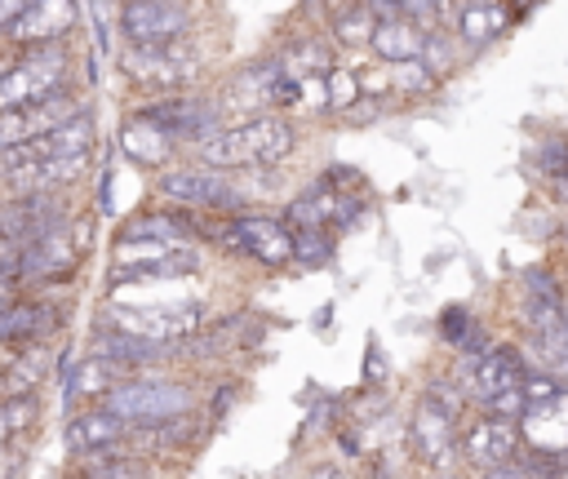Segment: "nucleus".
I'll use <instances>...</instances> for the list:
<instances>
[{"mask_svg":"<svg viewBox=\"0 0 568 479\" xmlns=\"http://www.w3.org/2000/svg\"><path fill=\"white\" fill-rule=\"evenodd\" d=\"M293 142H297V133L284 115L257 111L231 129L217 124L209 137L195 142V155L209 169H248V164H280L293 151Z\"/></svg>","mask_w":568,"mask_h":479,"instance_id":"nucleus-1","label":"nucleus"},{"mask_svg":"<svg viewBox=\"0 0 568 479\" xmlns=\"http://www.w3.org/2000/svg\"><path fill=\"white\" fill-rule=\"evenodd\" d=\"M524 359L510 346H488V350H470L466 355V373H462V390L466 399L484 404V412L497 417H519L524 412Z\"/></svg>","mask_w":568,"mask_h":479,"instance_id":"nucleus-2","label":"nucleus"},{"mask_svg":"<svg viewBox=\"0 0 568 479\" xmlns=\"http://www.w3.org/2000/svg\"><path fill=\"white\" fill-rule=\"evenodd\" d=\"M102 404L111 412H120L129 426H173L195 408V395L182 381H164V377H133L129 381L124 377L102 395Z\"/></svg>","mask_w":568,"mask_h":479,"instance_id":"nucleus-3","label":"nucleus"},{"mask_svg":"<svg viewBox=\"0 0 568 479\" xmlns=\"http://www.w3.org/2000/svg\"><path fill=\"white\" fill-rule=\"evenodd\" d=\"M200 266V253L186 240H120L115 244V284H155V279H178Z\"/></svg>","mask_w":568,"mask_h":479,"instance_id":"nucleus-4","label":"nucleus"},{"mask_svg":"<svg viewBox=\"0 0 568 479\" xmlns=\"http://www.w3.org/2000/svg\"><path fill=\"white\" fill-rule=\"evenodd\" d=\"M515 426H519L524 452H532L550 466H564L568 461V386L559 381L555 390L524 399V412L515 417Z\"/></svg>","mask_w":568,"mask_h":479,"instance_id":"nucleus-5","label":"nucleus"},{"mask_svg":"<svg viewBox=\"0 0 568 479\" xmlns=\"http://www.w3.org/2000/svg\"><path fill=\"white\" fill-rule=\"evenodd\" d=\"M106 324L129 333V337H142V342H155V346H169V342H182L200 328V306L195 302H155V306H138V302H115L106 306Z\"/></svg>","mask_w":568,"mask_h":479,"instance_id":"nucleus-6","label":"nucleus"},{"mask_svg":"<svg viewBox=\"0 0 568 479\" xmlns=\"http://www.w3.org/2000/svg\"><path fill=\"white\" fill-rule=\"evenodd\" d=\"M84 248H89V222L84 217H67L53 231H44L40 240L18 248L22 279H67L80 266Z\"/></svg>","mask_w":568,"mask_h":479,"instance_id":"nucleus-7","label":"nucleus"},{"mask_svg":"<svg viewBox=\"0 0 568 479\" xmlns=\"http://www.w3.org/2000/svg\"><path fill=\"white\" fill-rule=\"evenodd\" d=\"M457 452L484 470V475H515V470H528V461H519L524 444H519V426L510 417H497V412H484L466 426Z\"/></svg>","mask_w":568,"mask_h":479,"instance_id":"nucleus-8","label":"nucleus"},{"mask_svg":"<svg viewBox=\"0 0 568 479\" xmlns=\"http://www.w3.org/2000/svg\"><path fill=\"white\" fill-rule=\"evenodd\" d=\"M67 71H71V58H67V49L58 40L53 44H31L27 58L0 75V111L4 106H22V102H36V98L62 89L67 84Z\"/></svg>","mask_w":568,"mask_h":479,"instance_id":"nucleus-9","label":"nucleus"},{"mask_svg":"<svg viewBox=\"0 0 568 479\" xmlns=\"http://www.w3.org/2000/svg\"><path fill=\"white\" fill-rule=\"evenodd\" d=\"M67 151H93V115L89 111H75L71 120L53 124L49 133H36V137L13 142V146H0V177L9 182L27 164L49 160V155H67Z\"/></svg>","mask_w":568,"mask_h":479,"instance_id":"nucleus-10","label":"nucleus"},{"mask_svg":"<svg viewBox=\"0 0 568 479\" xmlns=\"http://www.w3.org/2000/svg\"><path fill=\"white\" fill-rule=\"evenodd\" d=\"M120 71L146 89H178L195 75V53L182 40H160V44H133L120 53Z\"/></svg>","mask_w":568,"mask_h":479,"instance_id":"nucleus-11","label":"nucleus"},{"mask_svg":"<svg viewBox=\"0 0 568 479\" xmlns=\"http://www.w3.org/2000/svg\"><path fill=\"white\" fill-rule=\"evenodd\" d=\"M160 195L169 204H182V208H222V213L244 204L240 186L222 169H209V164L204 169H169V173H160Z\"/></svg>","mask_w":568,"mask_h":479,"instance_id":"nucleus-12","label":"nucleus"},{"mask_svg":"<svg viewBox=\"0 0 568 479\" xmlns=\"http://www.w3.org/2000/svg\"><path fill=\"white\" fill-rule=\"evenodd\" d=\"M67 217H71V208H67L62 191H18L13 200L0 204V235L22 248Z\"/></svg>","mask_w":568,"mask_h":479,"instance_id":"nucleus-13","label":"nucleus"},{"mask_svg":"<svg viewBox=\"0 0 568 479\" xmlns=\"http://www.w3.org/2000/svg\"><path fill=\"white\" fill-rule=\"evenodd\" d=\"M75 111H84V106H80V98H75L71 84H62V89H53V93H44L36 102L4 106L0 111V146H13V142H27L36 133H49L53 124L71 120Z\"/></svg>","mask_w":568,"mask_h":479,"instance_id":"nucleus-14","label":"nucleus"},{"mask_svg":"<svg viewBox=\"0 0 568 479\" xmlns=\"http://www.w3.org/2000/svg\"><path fill=\"white\" fill-rule=\"evenodd\" d=\"M120 31L133 44L182 40L191 31V9L182 0H129L120 9Z\"/></svg>","mask_w":568,"mask_h":479,"instance_id":"nucleus-15","label":"nucleus"},{"mask_svg":"<svg viewBox=\"0 0 568 479\" xmlns=\"http://www.w3.org/2000/svg\"><path fill=\"white\" fill-rule=\"evenodd\" d=\"M75 22H80V4H75V0H31L22 13L9 18L4 35H9L13 44L31 49V44H53V40L71 35Z\"/></svg>","mask_w":568,"mask_h":479,"instance_id":"nucleus-16","label":"nucleus"},{"mask_svg":"<svg viewBox=\"0 0 568 479\" xmlns=\"http://www.w3.org/2000/svg\"><path fill=\"white\" fill-rule=\"evenodd\" d=\"M408 439L426 466H448L457 457V412H448L444 404H435L426 395L408 421Z\"/></svg>","mask_w":568,"mask_h":479,"instance_id":"nucleus-17","label":"nucleus"},{"mask_svg":"<svg viewBox=\"0 0 568 479\" xmlns=\"http://www.w3.org/2000/svg\"><path fill=\"white\" fill-rule=\"evenodd\" d=\"M222 235H226L231 248L257 257L262 266H284V262H293V231H288L284 222H275V217H235Z\"/></svg>","mask_w":568,"mask_h":479,"instance_id":"nucleus-18","label":"nucleus"},{"mask_svg":"<svg viewBox=\"0 0 568 479\" xmlns=\"http://www.w3.org/2000/svg\"><path fill=\"white\" fill-rule=\"evenodd\" d=\"M142 115H151L173 142H200L217 129L222 106H213L204 98H160V102L142 106Z\"/></svg>","mask_w":568,"mask_h":479,"instance_id":"nucleus-19","label":"nucleus"},{"mask_svg":"<svg viewBox=\"0 0 568 479\" xmlns=\"http://www.w3.org/2000/svg\"><path fill=\"white\" fill-rule=\"evenodd\" d=\"M129 430H133V426H129L120 412H111L106 404H102V408H84L80 417L67 421V448L80 452V457L106 452V448H124Z\"/></svg>","mask_w":568,"mask_h":479,"instance_id":"nucleus-20","label":"nucleus"},{"mask_svg":"<svg viewBox=\"0 0 568 479\" xmlns=\"http://www.w3.org/2000/svg\"><path fill=\"white\" fill-rule=\"evenodd\" d=\"M422 40H426V27L404 18V13H382L373 22V35H368V49L382 58V62H404V58H417L422 53Z\"/></svg>","mask_w":568,"mask_h":479,"instance_id":"nucleus-21","label":"nucleus"},{"mask_svg":"<svg viewBox=\"0 0 568 479\" xmlns=\"http://www.w3.org/2000/svg\"><path fill=\"white\" fill-rule=\"evenodd\" d=\"M120 151L133 160V164H146V169H160V164H169V155H173V137L151 120V115H129L124 124H120Z\"/></svg>","mask_w":568,"mask_h":479,"instance_id":"nucleus-22","label":"nucleus"},{"mask_svg":"<svg viewBox=\"0 0 568 479\" xmlns=\"http://www.w3.org/2000/svg\"><path fill=\"white\" fill-rule=\"evenodd\" d=\"M89 155L93 151H67V155H49V160H36L27 164L18 177H9L18 191H67L71 182L84 177L89 169Z\"/></svg>","mask_w":568,"mask_h":479,"instance_id":"nucleus-23","label":"nucleus"},{"mask_svg":"<svg viewBox=\"0 0 568 479\" xmlns=\"http://www.w3.org/2000/svg\"><path fill=\"white\" fill-rule=\"evenodd\" d=\"M506 22H510L506 4H497V0H466V4L457 9L453 35H457L462 44H475V49H479V44H488L493 35H501Z\"/></svg>","mask_w":568,"mask_h":479,"instance_id":"nucleus-24","label":"nucleus"},{"mask_svg":"<svg viewBox=\"0 0 568 479\" xmlns=\"http://www.w3.org/2000/svg\"><path fill=\"white\" fill-rule=\"evenodd\" d=\"M93 355H106V359L120 364V368H142V364H155V359L164 355V346L142 342V337H129V333L102 324L98 337H93Z\"/></svg>","mask_w":568,"mask_h":479,"instance_id":"nucleus-25","label":"nucleus"},{"mask_svg":"<svg viewBox=\"0 0 568 479\" xmlns=\"http://www.w3.org/2000/svg\"><path fill=\"white\" fill-rule=\"evenodd\" d=\"M288 222H297V226H328V222H342V195H337L328 182H311L302 195H293Z\"/></svg>","mask_w":568,"mask_h":479,"instance_id":"nucleus-26","label":"nucleus"},{"mask_svg":"<svg viewBox=\"0 0 568 479\" xmlns=\"http://www.w3.org/2000/svg\"><path fill=\"white\" fill-rule=\"evenodd\" d=\"M191 222L178 213H138L120 226V240H186Z\"/></svg>","mask_w":568,"mask_h":479,"instance_id":"nucleus-27","label":"nucleus"},{"mask_svg":"<svg viewBox=\"0 0 568 479\" xmlns=\"http://www.w3.org/2000/svg\"><path fill=\"white\" fill-rule=\"evenodd\" d=\"M373 22H377V13H373L364 0H355V4H346V9L333 13V35H337V44H346V49H368Z\"/></svg>","mask_w":568,"mask_h":479,"instance_id":"nucleus-28","label":"nucleus"},{"mask_svg":"<svg viewBox=\"0 0 568 479\" xmlns=\"http://www.w3.org/2000/svg\"><path fill=\"white\" fill-rule=\"evenodd\" d=\"M120 364H111L106 355H89L75 373H71V395H93V399H102L115 381H120Z\"/></svg>","mask_w":568,"mask_h":479,"instance_id":"nucleus-29","label":"nucleus"},{"mask_svg":"<svg viewBox=\"0 0 568 479\" xmlns=\"http://www.w3.org/2000/svg\"><path fill=\"white\" fill-rule=\"evenodd\" d=\"M386 84L399 98H422L435 89V71L422 58H404V62H386Z\"/></svg>","mask_w":568,"mask_h":479,"instance_id":"nucleus-30","label":"nucleus"},{"mask_svg":"<svg viewBox=\"0 0 568 479\" xmlns=\"http://www.w3.org/2000/svg\"><path fill=\"white\" fill-rule=\"evenodd\" d=\"M293 257L302 266H324L333 257V235L328 226H297L293 231Z\"/></svg>","mask_w":568,"mask_h":479,"instance_id":"nucleus-31","label":"nucleus"},{"mask_svg":"<svg viewBox=\"0 0 568 479\" xmlns=\"http://www.w3.org/2000/svg\"><path fill=\"white\" fill-rule=\"evenodd\" d=\"M280 62H284V71L297 80V75H315V71H324V67H328V53H324L320 40H297V44L284 49Z\"/></svg>","mask_w":568,"mask_h":479,"instance_id":"nucleus-32","label":"nucleus"},{"mask_svg":"<svg viewBox=\"0 0 568 479\" xmlns=\"http://www.w3.org/2000/svg\"><path fill=\"white\" fill-rule=\"evenodd\" d=\"M324 93H328V106H351L359 98V71L355 67H324Z\"/></svg>","mask_w":568,"mask_h":479,"instance_id":"nucleus-33","label":"nucleus"},{"mask_svg":"<svg viewBox=\"0 0 568 479\" xmlns=\"http://www.w3.org/2000/svg\"><path fill=\"white\" fill-rule=\"evenodd\" d=\"M430 71H435V80L453 67V40L448 35H439V31H426V40H422V53H417Z\"/></svg>","mask_w":568,"mask_h":479,"instance_id":"nucleus-34","label":"nucleus"},{"mask_svg":"<svg viewBox=\"0 0 568 479\" xmlns=\"http://www.w3.org/2000/svg\"><path fill=\"white\" fill-rule=\"evenodd\" d=\"M18 284H22V266H18V244L0 235V293H4V297H13V293H18Z\"/></svg>","mask_w":568,"mask_h":479,"instance_id":"nucleus-35","label":"nucleus"},{"mask_svg":"<svg viewBox=\"0 0 568 479\" xmlns=\"http://www.w3.org/2000/svg\"><path fill=\"white\" fill-rule=\"evenodd\" d=\"M395 9H399L404 18H413V22L430 27V22H435V13H439V0H395Z\"/></svg>","mask_w":568,"mask_h":479,"instance_id":"nucleus-36","label":"nucleus"},{"mask_svg":"<svg viewBox=\"0 0 568 479\" xmlns=\"http://www.w3.org/2000/svg\"><path fill=\"white\" fill-rule=\"evenodd\" d=\"M27 4H31V0H0V31H4V27H9V18H13V13H22Z\"/></svg>","mask_w":568,"mask_h":479,"instance_id":"nucleus-37","label":"nucleus"},{"mask_svg":"<svg viewBox=\"0 0 568 479\" xmlns=\"http://www.w3.org/2000/svg\"><path fill=\"white\" fill-rule=\"evenodd\" d=\"M555 191H559V200L568 204V173H559V186H555Z\"/></svg>","mask_w":568,"mask_h":479,"instance_id":"nucleus-38","label":"nucleus"}]
</instances>
